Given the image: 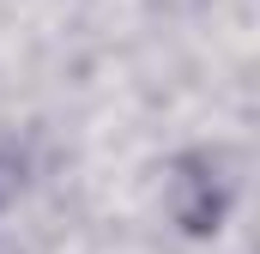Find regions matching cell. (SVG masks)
<instances>
[{"instance_id":"6da1fadb","label":"cell","mask_w":260,"mask_h":254,"mask_svg":"<svg viewBox=\"0 0 260 254\" xmlns=\"http://www.w3.org/2000/svg\"><path fill=\"white\" fill-rule=\"evenodd\" d=\"M224 206H230V194H224L218 164L200 157V151L194 157H176V170H170V212H176V224L188 236H212L224 224Z\"/></svg>"}]
</instances>
